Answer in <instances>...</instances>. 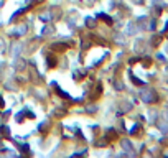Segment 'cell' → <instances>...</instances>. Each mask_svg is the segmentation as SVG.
<instances>
[{"label":"cell","instance_id":"obj_1","mask_svg":"<svg viewBox=\"0 0 168 158\" xmlns=\"http://www.w3.org/2000/svg\"><path fill=\"white\" fill-rule=\"evenodd\" d=\"M97 18H99V20H104L107 25H112V20H111L107 15H102V13H99V15H97Z\"/></svg>","mask_w":168,"mask_h":158},{"label":"cell","instance_id":"obj_2","mask_svg":"<svg viewBox=\"0 0 168 158\" xmlns=\"http://www.w3.org/2000/svg\"><path fill=\"white\" fill-rule=\"evenodd\" d=\"M3 106H5V104H3V99H2V96H0V109L3 107Z\"/></svg>","mask_w":168,"mask_h":158}]
</instances>
